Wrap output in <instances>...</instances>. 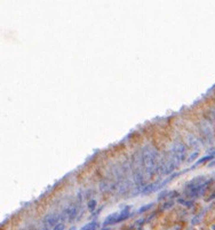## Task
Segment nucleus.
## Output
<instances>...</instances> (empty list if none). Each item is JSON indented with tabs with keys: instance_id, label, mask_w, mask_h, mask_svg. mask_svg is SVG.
Listing matches in <instances>:
<instances>
[{
	"instance_id": "1",
	"label": "nucleus",
	"mask_w": 215,
	"mask_h": 230,
	"mask_svg": "<svg viewBox=\"0 0 215 230\" xmlns=\"http://www.w3.org/2000/svg\"><path fill=\"white\" fill-rule=\"evenodd\" d=\"M59 216H56V215H48V216H46L45 218V224H46V228L47 227H56L59 223Z\"/></svg>"
},
{
	"instance_id": "4",
	"label": "nucleus",
	"mask_w": 215,
	"mask_h": 230,
	"mask_svg": "<svg viewBox=\"0 0 215 230\" xmlns=\"http://www.w3.org/2000/svg\"><path fill=\"white\" fill-rule=\"evenodd\" d=\"M212 159H213V156H207V157H204L203 159L198 160V164H201L203 162H209V160H212Z\"/></svg>"
},
{
	"instance_id": "3",
	"label": "nucleus",
	"mask_w": 215,
	"mask_h": 230,
	"mask_svg": "<svg viewBox=\"0 0 215 230\" xmlns=\"http://www.w3.org/2000/svg\"><path fill=\"white\" fill-rule=\"evenodd\" d=\"M95 228H96V223L95 222H90V223L86 224L81 230H95Z\"/></svg>"
},
{
	"instance_id": "6",
	"label": "nucleus",
	"mask_w": 215,
	"mask_h": 230,
	"mask_svg": "<svg viewBox=\"0 0 215 230\" xmlns=\"http://www.w3.org/2000/svg\"><path fill=\"white\" fill-rule=\"evenodd\" d=\"M53 230H64V224L63 223H59L56 227H54Z\"/></svg>"
},
{
	"instance_id": "2",
	"label": "nucleus",
	"mask_w": 215,
	"mask_h": 230,
	"mask_svg": "<svg viewBox=\"0 0 215 230\" xmlns=\"http://www.w3.org/2000/svg\"><path fill=\"white\" fill-rule=\"evenodd\" d=\"M76 213H77L76 206H70L69 208H67V215L69 216L70 220H72V219L76 216Z\"/></svg>"
},
{
	"instance_id": "5",
	"label": "nucleus",
	"mask_w": 215,
	"mask_h": 230,
	"mask_svg": "<svg viewBox=\"0 0 215 230\" xmlns=\"http://www.w3.org/2000/svg\"><path fill=\"white\" fill-rule=\"evenodd\" d=\"M95 206H96V202H95V200H90V202L88 203V208H89V210H94Z\"/></svg>"
},
{
	"instance_id": "7",
	"label": "nucleus",
	"mask_w": 215,
	"mask_h": 230,
	"mask_svg": "<svg viewBox=\"0 0 215 230\" xmlns=\"http://www.w3.org/2000/svg\"><path fill=\"white\" fill-rule=\"evenodd\" d=\"M43 230H47V228H45V229H43Z\"/></svg>"
}]
</instances>
